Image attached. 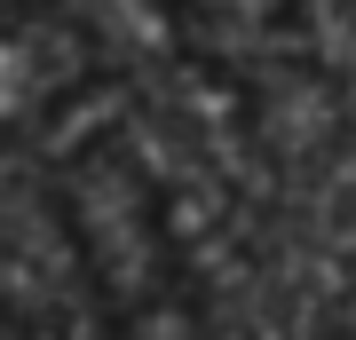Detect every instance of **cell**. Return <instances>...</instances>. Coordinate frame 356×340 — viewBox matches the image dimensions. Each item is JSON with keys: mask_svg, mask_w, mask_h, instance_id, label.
Listing matches in <instances>:
<instances>
[{"mask_svg": "<svg viewBox=\"0 0 356 340\" xmlns=\"http://www.w3.org/2000/svg\"><path fill=\"white\" fill-rule=\"evenodd\" d=\"M0 340H32V332H24V316H16V301H8V293H0Z\"/></svg>", "mask_w": 356, "mask_h": 340, "instance_id": "5", "label": "cell"}, {"mask_svg": "<svg viewBox=\"0 0 356 340\" xmlns=\"http://www.w3.org/2000/svg\"><path fill=\"white\" fill-rule=\"evenodd\" d=\"M175 24L222 79L317 56V0H175Z\"/></svg>", "mask_w": 356, "mask_h": 340, "instance_id": "3", "label": "cell"}, {"mask_svg": "<svg viewBox=\"0 0 356 340\" xmlns=\"http://www.w3.org/2000/svg\"><path fill=\"white\" fill-rule=\"evenodd\" d=\"M56 206H64V229L79 245L111 340H214L166 190L119 119H88L79 135H64Z\"/></svg>", "mask_w": 356, "mask_h": 340, "instance_id": "1", "label": "cell"}, {"mask_svg": "<svg viewBox=\"0 0 356 340\" xmlns=\"http://www.w3.org/2000/svg\"><path fill=\"white\" fill-rule=\"evenodd\" d=\"M325 340H356V293L341 301V316H332V325H325Z\"/></svg>", "mask_w": 356, "mask_h": 340, "instance_id": "4", "label": "cell"}, {"mask_svg": "<svg viewBox=\"0 0 356 340\" xmlns=\"http://www.w3.org/2000/svg\"><path fill=\"white\" fill-rule=\"evenodd\" d=\"M95 40L56 0H0V143L56 135L95 95Z\"/></svg>", "mask_w": 356, "mask_h": 340, "instance_id": "2", "label": "cell"}]
</instances>
